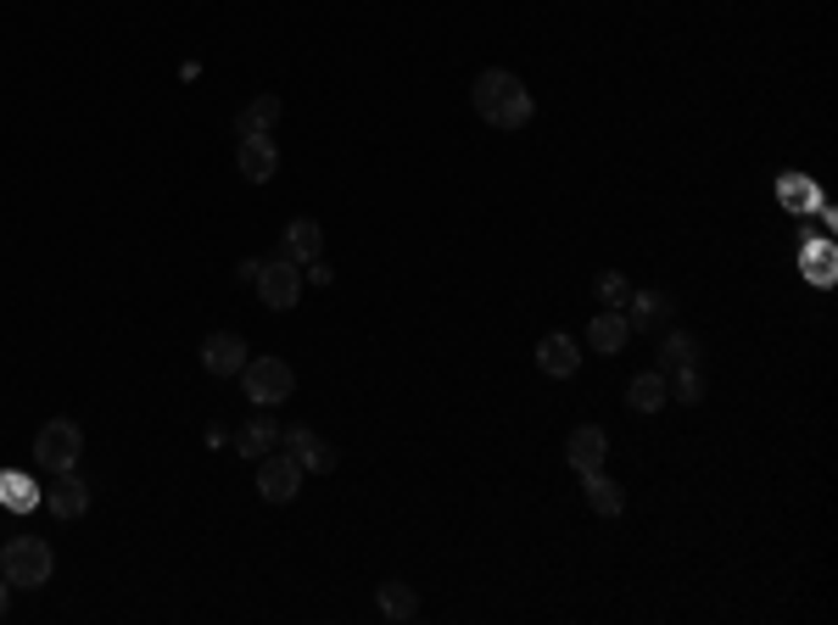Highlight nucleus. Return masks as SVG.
I'll return each mask as SVG.
<instances>
[{
	"label": "nucleus",
	"instance_id": "4be33fe9",
	"mask_svg": "<svg viewBox=\"0 0 838 625\" xmlns=\"http://www.w3.org/2000/svg\"><path fill=\"white\" fill-rule=\"evenodd\" d=\"M665 386H670V397H677V402H688V408H694V402H705V375H699V364H688V369H670V380H665Z\"/></svg>",
	"mask_w": 838,
	"mask_h": 625
},
{
	"label": "nucleus",
	"instance_id": "bb28decb",
	"mask_svg": "<svg viewBox=\"0 0 838 625\" xmlns=\"http://www.w3.org/2000/svg\"><path fill=\"white\" fill-rule=\"evenodd\" d=\"M7 608H12V581H0V619H7Z\"/></svg>",
	"mask_w": 838,
	"mask_h": 625
},
{
	"label": "nucleus",
	"instance_id": "39448f33",
	"mask_svg": "<svg viewBox=\"0 0 838 625\" xmlns=\"http://www.w3.org/2000/svg\"><path fill=\"white\" fill-rule=\"evenodd\" d=\"M258 297H264V308H275V313H286V308H297V297H302V262H291V257H275V262H264L258 268Z\"/></svg>",
	"mask_w": 838,
	"mask_h": 625
},
{
	"label": "nucleus",
	"instance_id": "f257e3e1",
	"mask_svg": "<svg viewBox=\"0 0 838 625\" xmlns=\"http://www.w3.org/2000/svg\"><path fill=\"white\" fill-rule=\"evenodd\" d=\"M470 101H475V112L492 123V129H526L531 118H537V101H531V89L509 73V67H486L481 78H475V89H470Z\"/></svg>",
	"mask_w": 838,
	"mask_h": 625
},
{
	"label": "nucleus",
	"instance_id": "5701e85b",
	"mask_svg": "<svg viewBox=\"0 0 838 625\" xmlns=\"http://www.w3.org/2000/svg\"><path fill=\"white\" fill-rule=\"evenodd\" d=\"M599 302L610 308V313H626V302H632V285H626V274H599Z\"/></svg>",
	"mask_w": 838,
	"mask_h": 625
},
{
	"label": "nucleus",
	"instance_id": "b1692460",
	"mask_svg": "<svg viewBox=\"0 0 838 625\" xmlns=\"http://www.w3.org/2000/svg\"><path fill=\"white\" fill-rule=\"evenodd\" d=\"M0 503L23 514V508H34V503H40V492H34V486H29L23 475H7V481H0Z\"/></svg>",
	"mask_w": 838,
	"mask_h": 625
},
{
	"label": "nucleus",
	"instance_id": "f03ea898",
	"mask_svg": "<svg viewBox=\"0 0 838 625\" xmlns=\"http://www.w3.org/2000/svg\"><path fill=\"white\" fill-rule=\"evenodd\" d=\"M240 391H246V402H251V408L275 413L280 402H291L297 375H291L286 357H246V369H240Z\"/></svg>",
	"mask_w": 838,
	"mask_h": 625
},
{
	"label": "nucleus",
	"instance_id": "dca6fc26",
	"mask_svg": "<svg viewBox=\"0 0 838 625\" xmlns=\"http://www.w3.org/2000/svg\"><path fill=\"white\" fill-rule=\"evenodd\" d=\"M280 96H258V101H246L240 112H235V134L246 140V134H269L275 123H280Z\"/></svg>",
	"mask_w": 838,
	"mask_h": 625
},
{
	"label": "nucleus",
	"instance_id": "6ab92c4d",
	"mask_svg": "<svg viewBox=\"0 0 838 625\" xmlns=\"http://www.w3.org/2000/svg\"><path fill=\"white\" fill-rule=\"evenodd\" d=\"M275 446H280V424H275L269 413H258V419L235 435V453H246V459H269Z\"/></svg>",
	"mask_w": 838,
	"mask_h": 625
},
{
	"label": "nucleus",
	"instance_id": "9b49d317",
	"mask_svg": "<svg viewBox=\"0 0 838 625\" xmlns=\"http://www.w3.org/2000/svg\"><path fill=\"white\" fill-rule=\"evenodd\" d=\"M537 369H542L548 380H570V375L581 369V346H576L570 335H559V330L542 335V341H537Z\"/></svg>",
	"mask_w": 838,
	"mask_h": 625
},
{
	"label": "nucleus",
	"instance_id": "0eeeda50",
	"mask_svg": "<svg viewBox=\"0 0 838 625\" xmlns=\"http://www.w3.org/2000/svg\"><path fill=\"white\" fill-rule=\"evenodd\" d=\"M258 492H264L269 503H291V497L302 492V470H297V459H291V453H269V459H258Z\"/></svg>",
	"mask_w": 838,
	"mask_h": 625
},
{
	"label": "nucleus",
	"instance_id": "423d86ee",
	"mask_svg": "<svg viewBox=\"0 0 838 625\" xmlns=\"http://www.w3.org/2000/svg\"><path fill=\"white\" fill-rule=\"evenodd\" d=\"M280 446H291V459H297L302 475H330V470H335V446H330L324 435H313L308 424L280 430Z\"/></svg>",
	"mask_w": 838,
	"mask_h": 625
},
{
	"label": "nucleus",
	"instance_id": "412c9836",
	"mask_svg": "<svg viewBox=\"0 0 838 625\" xmlns=\"http://www.w3.org/2000/svg\"><path fill=\"white\" fill-rule=\"evenodd\" d=\"M375 603H380V614H386V619H397V625L419 614V597H413V586H408V581H380Z\"/></svg>",
	"mask_w": 838,
	"mask_h": 625
},
{
	"label": "nucleus",
	"instance_id": "393cba45",
	"mask_svg": "<svg viewBox=\"0 0 838 625\" xmlns=\"http://www.w3.org/2000/svg\"><path fill=\"white\" fill-rule=\"evenodd\" d=\"M302 268H308V274H313V285H330V280H335V268H324L319 257H313V262H302Z\"/></svg>",
	"mask_w": 838,
	"mask_h": 625
},
{
	"label": "nucleus",
	"instance_id": "a211bd4d",
	"mask_svg": "<svg viewBox=\"0 0 838 625\" xmlns=\"http://www.w3.org/2000/svg\"><path fill=\"white\" fill-rule=\"evenodd\" d=\"M626 308H632V319H626L632 330H665L670 324V297L665 291H632Z\"/></svg>",
	"mask_w": 838,
	"mask_h": 625
},
{
	"label": "nucleus",
	"instance_id": "9d476101",
	"mask_svg": "<svg viewBox=\"0 0 838 625\" xmlns=\"http://www.w3.org/2000/svg\"><path fill=\"white\" fill-rule=\"evenodd\" d=\"M235 168H240V179H251V185H269V179L280 173L275 140H269V134H246V140L235 146Z\"/></svg>",
	"mask_w": 838,
	"mask_h": 625
},
{
	"label": "nucleus",
	"instance_id": "1a4fd4ad",
	"mask_svg": "<svg viewBox=\"0 0 838 625\" xmlns=\"http://www.w3.org/2000/svg\"><path fill=\"white\" fill-rule=\"evenodd\" d=\"M565 459H570V470H576V475L604 470V459H610V435H604L599 424H576V430H570V441H565Z\"/></svg>",
	"mask_w": 838,
	"mask_h": 625
},
{
	"label": "nucleus",
	"instance_id": "a878e982",
	"mask_svg": "<svg viewBox=\"0 0 838 625\" xmlns=\"http://www.w3.org/2000/svg\"><path fill=\"white\" fill-rule=\"evenodd\" d=\"M258 268H264V262H258V257H246V262H240V268H235V280H240V285H251V280H258Z\"/></svg>",
	"mask_w": 838,
	"mask_h": 625
},
{
	"label": "nucleus",
	"instance_id": "ddd939ff",
	"mask_svg": "<svg viewBox=\"0 0 838 625\" xmlns=\"http://www.w3.org/2000/svg\"><path fill=\"white\" fill-rule=\"evenodd\" d=\"M324 251V229L313 224V218H291L286 224V235H280V257H291V262H313Z\"/></svg>",
	"mask_w": 838,
	"mask_h": 625
},
{
	"label": "nucleus",
	"instance_id": "6e6552de",
	"mask_svg": "<svg viewBox=\"0 0 838 625\" xmlns=\"http://www.w3.org/2000/svg\"><path fill=\"white\" fill-rule=\"evenodd\" d=\"M246 357H251V352H246V341H240L235 330H218V335H207V341H202V369H207V375H218V380L240 375V369H246Z\"/></svg>",
	"mask_w": 838,
	"mask_h": 625
},
{
	"label": "nucleus",
	"instance_id": "7ed1b4c3",
	"mask_svg": "<svg viewBox=\"0 0 838 625\" xmlns=\"http://www.w3.org/2000/svg\"><path fill=\"white\" fill-rule=\"evenodd\" d=\"M51 570H56V553L40 542V536H12L7 548H0V575H7L12 586H45L51 581Z\"/></svg>",
	"mask_w": 838,
	"mask_h": 625
},
{
	"label": "nucleus",
	"instance_id": "2eb2a0df",
	"mask_svg": "<svg viewBox=\"0 0 838 625\" xmlns=\"http://www.w3.org/2000/svg\"><path fill=\"white\" fill-rule=\"evenodd\" d=\"M699 357H705L699 335H688V330H665V341H659V375L688 369V364H699Z\"/></svg>",
	"mask_w": 838,
	"mask_h": 625
},
{
	"label": "nucleus",
	"instance_id": "f3484780",
	"mask_svg": "<svg viewBox=\"0 0 838 625\" xmlns=\"http://www.w3.org/2000/svg\"><path fill=\"white\" fill-rule=\"evenodd\" d=\"M581 492H587V508L593 514H604V519H615L621 508H626V492L604 475V470H593V475H581Z\"/></svg>",
	"mask_w": 838,
	"mask_h": 625
},
{
	"label": "nucleus",
	"instance_id": "20e7f679",
	"mask_svg": "<svg viewBox=\"0 0 838 625\" xmlns=\"http://www.w3.org/2000/svg\"><path fill=\"white\" fill-rule=\"evenodd\" d=\"M78 453H84V430H78L73 419H45V424H40V435H34V459H40L51 475L78 470Z\"/></svg>",
	"mask_w": 838,
	"mask_h": 625
},
{
	"label": "nucleus",
	"instance_id": "f8f14e48",
	"mask_svg": "<svg viewBox=\"0 0 838 625\" xmlns=\"http://www.w3.org/2000/svg\"><path fill=\"white\" fill-rule=\"evenodd\" d=\"M45 508H51L56 519H78L84 508H90V486H84L73 470H62V475L45 486Z\"/></svg>",
	"mask_w": 838,
	"mask_h": 625
},
{
	"label": "nucleus",
	"instance_id": "aec40b11",
	"mask_svg": "<svg viewBox=\"0 0 838 625\" xmlns=\"http://www.w3.org/2000/svg\"><path fill=\"white\" fill-rule=\"evenodd\" d=\"M626 335H632V324H626V313H599L593 324H587V346H593V352H621L626 346Z\"/></svg>",
	"mask_w": 838,
	"mask_h": 625
},
{
	"label": "nucleus",
	"instance_id": "4468645a",
	"mask_svg": "<svg viewBox=\"0 0 838 625\" xmlns=\"http://www.w3.org/2000/svg\"><path fill=\"white\" fill-rule=\"evenodd\" d=\"M665 402H670V386H665V375H659V369L632 375V386H626V408H637V413H659Z\"/></svg>",
	"mask_w": 838,
	"mask_h": 625
}]
</instances>
